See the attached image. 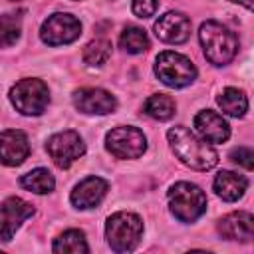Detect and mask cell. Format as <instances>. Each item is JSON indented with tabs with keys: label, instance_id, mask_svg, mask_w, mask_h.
Returning a JSON list of instances; mask_svg holds the SVG:
<instances>
[{
	"label": "cell",
	"instance_id": "obj_15",
	"mask_svg": "<svg viewBox=\"0 0 254 254\" xmlns=\"http://www.w3.org/2000/svg\"><path fill=\"white\" fill-rule=\"evenodd\" d=\"M105 194H107V181H103L101 177H87L73 187L71 204L81 210L93 208L103 200Z\"/></svg>",
	"mask_w": 254,
	"mask_h": 254
},
{
	"label": "cell",
	"instance_id": "obj_10",
	"mask_svg": "<svg viewBox=\"0 0 254 254\" xmlns=\"http://www.w3.org/2000/svg\"><path fill=\"white\" fill-rule=\"evenodd\" d=\"M34 214V206L24 198L10 196L0 202V242H8L14 238L16 230Z\"/></svg>",
	"mask_w": 254,
	"mask_h": 254
},
{
	"label": "cell",
	"instance_id": "obj_22",
	"mask_svg": "<svg viewBox=\"0 0 254 254\" xmlns=\"http://www.w3.org/2000/svg\"><path fill=\"white\" fill-rule=\"evenodd\" d=\"M119 46L127 52V54H143L149 48V38L145 34V30L137 28V26H129L121 32L119 36Z\"/></svg>",
	"mask_w": 254,
	"mask_h": 254
},
{
	"label": "cell",
	"instance_id": "obj_1",
	"mask_svg": "<svg viewBox=\"0 0 254 254\" xmlns=\"http://www.w3.org/2000/svg\"><path fill=\"white\" fill-rule=\"evenodd\" d=\"M167 139H169L173 153L183 165L196 169V171H208L216 167L218 153L214 151V147L208 145V141H204L202 137L194 135L190 129L183 125L171 127L167 131Z\"/></svg>",
	"mask_w": 254,
	"mask_h": 254
},
{
	"label": "cell",
	"instance_id": "obj_13",
	"mask_svg": "<svg viewBox=\"0 0 254 254\" xmlns=\"http://www.w3.org/2000/svg\"><path fill=\"white\" fill-rule=\"evenodd\" d=\"M30 155V143L26 133L18 129H8L0 133V163L8 167L22 165Z\"/></svg>",
	"mask_w": 254,
	"mask_h": 254
},
{
	"label": "cell",
	"instance_id": "obj_17",
	"mask_svg": "<svg viewBox=\"0 0 254 254\" xmlns=\"http://www.w3.org/2000/svg\"><path fill=\"white\" fill-rule=\"evenodd\" d=\"M214 192L226 200V202H234L238 198L244 196L246 189H248V181L244 175H238L234 171H220L216 177H214Z\"/></svg>",
	"mask_w": 254,
	"mask_h": 254
},
{
	"label": "cell",
	"instance_id": "obj_12",
	"mask_svg": "<svg viewBox=\"0 0 254 254\" xmlns=\"http://www.w3.org/2000/svg\"><path fill=\"white\" fill-rule=\"evenodd\" d=\"M155 34L167 44H183L190 36V20L181 12H167L155 22Z\"/></svg>",
	"mask_w": 254,
	"mask_h": 254
},
{
	"label": "cell",
	"instance_id": "obj_24",
	"mask_svg": "<svg viewBox=\"0 0 254 254\" xmlns=\"http://www.w3.org/2000/svg\"><path fill=\"white\" fill-rule=\"evenodd\" d=\"M20 32H22V16L18 14L0 16V48L16 44L20 38Z\"/></svg>",
	"mask_w": 254,
	"mask_h": 254
},
{
	"label": "cell",
	"instance_id": "obj_19",
	"mask_svg": "<svg viewBox=\"0 0 254 254\" xmlns=\"http://www.w3.org/2000/svg\"><path fill=\"white\" fill-rule=\"evenodd\" d=\"M20 185L30 190V192H36V194H48L54 190L56 187V181H54V175L48 171V169H34L30 173H26L22 179H20Z\"/></svg>",
	"mask_w": 254,
	"mask_h": 254
},
{
	"label": "cell",
	"instance_id": "obj_18",
	"mask_svg": "<svg viewBox=\"0 0 254 254\" xmlns=\"http://www.w3.org/2000/svg\"><path fill=\"white\" fill-rule=\"evenodd\" d=\"M52 250H54L56 254H85V252H89V246H87L85 234H83L81 230L69 228V230L62 232V234L54 240Z\"/></svg>",
	"mask_w": 254,
	"mask_h": 254
},
{
	"label": "cell",
	"instance_id": "obj_14",
	"mask_svg": "<svg viewBox=\"0 0 254 254\" xmlns=\"http://www.w3.org/2000/svg\"><path fill=\"white\" fill-rule=\"evenodd\" d=\"M194 129L208 143H224L230 137V125L226 123V119L220 113L210 111V109L196 113Z\"/></svg>",
	"mask_w": 254,
	"mask_h": 254
},
{
	"label": "cell",
	"instance_id": "obj_4",
	"mask_svg": "<svg viewBox=\"0 0 254 254\" xmlns=\"http://www.w3.org/2000/svg\"><path fill=\"white\" fill-rule=\"evenodd\" d=\"M169 208L181 222H194L206 210V194L194 183H175L167 192Z\"/></svg>",
	"mask_w": 254,
	"mask_h": 254
},
{
	"label": "cell",
	"instance_id": "obj_9",
	"mask_svg": "<svg viewBox=\"0 0 254 254\" xmlns=\"http://www.w3.org/2000/svg\"><path fill=\"white\" fill-rule=\"evenodd\" d=\"M46 151L60 169H67L85 153V143L75 131H62L48 139Z\"/></svg>",
	"mask_w": 254,
	"mask_h": 254
},
{
	"label": "cell",
	"instance_id": "obj_11",
	"mask_svg": "<svg viewBox=\"0 0 254 254\" xmlns=\"http://www.w3.org/2000/svg\"><path fill=\"white\" fill-rule=\"evenodd\" d=\"M73 105L87 115H107L115 111L117 101L115 97L99 87H83L73 93Z\"/></svg>",
	"mask_w": 254,
	"mask_h": 254
},
{
	"label": "cell",
	"instance_id": "obj_25",
	"mask_svg": "<svg viewBox=\"0 0 254 254\" xmlns=\"http://www.w3.org/2000/svg\"><path fill=\"white\" fill-rule=\"evenodd\" d=\"M230 159H232V163L244 167L246 171H252V169H254V153H252L250 147H238V149H232Z\"/></svg>",
	"mask_w": 254,
	"mask_h": 254
},
{
	"label": "cell",
	"instance_id": "obj_27",
	"mask_svg": "<svg viewBox=\"0 0 254 254\" xmlns=\"http://www.w3.org/2000/svg\"><path fill=\"white\" fill-rule=\"evenodd\" d=\"M230 2H234V4H240V6H244L246 10H252V0H230Z\"/></svg>",
	"mask_w": 254,
	"mask_h": 254
},
{
	"label": "cell",
	"instance_id": "obj_8",
	"mask_svg": "<svg viewBox=\"0 0 254 254\" xmlns=\"http://www.w3.org/2000/svg\"><path fill=\"white\" fill-rule=\"evenodd\" d=\"M81 34V22L64 12L52 14L40 28V38L48 46H65L79 38Z\"/></svg>",
	"mask_w": 254,
	"mask_h": 254
},
{
	"label": "cell",
	"instance_id": "obj_3",
	"mask_svg": "<svg viewBox=\"0 0 254 254\" xmlns=\"http://www.w3.org/2000/svg\"><path fill=\"white\" fill-rule=\"evenodd\" d=\"M143 236V220L135 212H115L105 222V238L111 250L115 252H131L137 248Z\"/></svg>",
	"mask_w": 254,
	"mask_h": 254
},
{
	"label": "cell",
	"instance_id": "obj_26",
	"mask_svg": "<svg viewBox=\"0 0 254 254\" xmlns=\"http://www.w3.org/2000/svg\"><path fill=\"white\" fill-rule=\"evenodd\" d=\"M157 6H159V0H133L131 2L133 14L137 18H151L157 12Z\"/></svg>",
	"mask_w": 254,
	"mask_h": 254
},
{
	"label": "cell",
	"instance_id": "obj_16",
	"mask_svg": "<svg viewBox=\"0 0 254 254\" xmlns=\"http://www.w3.org/2000/svg\"><path fill=\"white\" fill-rule=\"evenodd\" d=\"M218 232L226 240H238V242H248L254 234V218L250 212H230L222 216L216 224Z\"/></svg>",
	"mask_w": 254,
	"mask_h": 254
},
{
	"label": "cell",
	"instance_id": "obj_7",
	"mask_svg": "<svg viewBox=\"0 0 254 254\" xmlns=\"http://www.w3.org/2000/svg\"><path fill=\"white\" fill-rule=\"evenodd\" d=\"M105 149L115 159H137L147 149V139L141 129L121 125L105 135Z\"/></svg>",
	"mask_w": 254,
	"mask_h": 254
},
{
	"label": "cell",
	"instance_id": "obj_23",
	"mask_svg": "<svg viewBox=\"0 0 254 254\" xmlns=\"http://www.w3.org/2000/svg\"><path fill=\"white\" fill-rule=\"evenodd\" d=\"M111 56V42L105 38H95L83 48V62L91 67L103 65Z\"/></svg>",
	"mask_w": 254,
	"mask_h": 254
},
{
	"label": "cell",
	"instance_id": "obj_2",
	"mask_svg": "<svg viewBox=\"0 0 254 254\" xmlns=\"http://www.w3.org/2000/svg\"><path fill=\"white\" fill-rule=\"evenodd\" d=\"M200 44H202V52L204 58L212 64V65H226L234 60L236 52H238V40L236 36L222 26L220 22L208 20L200 26L198 32Z\"/></svg>",
	"mask_w": 254,
	"mask_h": 254
},
{
	"label": "cell",
	"instance_id": "obj_6",
	"mask_svg": "<svg viewBox=\"0 0 254 254\" xmlns=\"http://www.w3.org/2000/svg\"><path fill=\"white\" fill-rule=\"evenodd\" d=\"M10 101L22 115H40L50 103V91L42 79L26 77L10 89Z\"/></svg>",
	"mask_w": 254,
	"mask_h": 254
},
{
	"label": "cell",
	"instance_id": "obj_21",
	"mask_svg": "<svg viewBox=\"0 0 254 254\" xmlns=\"http://www.w3.org/2000/svg\"><path fill=\"white\" fill-rule=\"evenodd\" d=\"M145 113L157 121H167L175 115V101L165 93H155L145 101Z\"/></svg>",
	"mask_w": 254,
	"mask_h": 254
},
{
	"label": "cell",
	"instance_id": "obj_5",
	"mask_svg": "<svg viewBox=\"0 0 254 254\" xmlns=\"http://www.w3.org/2000/svg\"><path fill=\"white\" fill-rule=\"evenodd\" d=\"M155 75L169 87H185L196 79V67L187 56L167 50L155 60Z\"/></svg>",
	"mask_w": 254,
	"mask_h": 254
},
{
	"label": "cell",
	"instance_id": "obj_20",
	"mask_svg": "<svg viewBox=\"0 0 254 254\" xmlns=\"http://www.w3.org/2000/svg\"><path fill=\"white\" fill-rule=\"evenodd\" d=\"M218 105L226 115L232 117H242L248 109V99L244 95V91L236 89V87H226L220 95H218Z\"/></svg>",
	"mask_w": 254,
	"mask_h": 254
}]
</instances>
